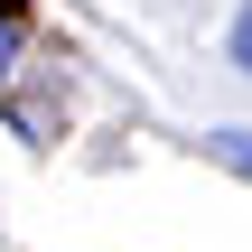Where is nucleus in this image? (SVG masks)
I'll return each mask as SVG.
<instances>
[{"label":"nucleus","instance_id":"nucleus-1","mask_svg":"<svg viewBox=\"0 0 252 252\" xmlns=\"http://www.w3.org/2000/svg\"><path fill=\"white\" fill-rule=\"evenodd\" d=\"M206 150H215V159H224V168H234V178H252V131H215V140H206Z\"/></svg>","mask_w":252,"mask_h":252},{"label":"nucleus","instance_id":"nucleus-2","mask_svg":"<svg viewBox=\"0 0 252 252\" xmlns=\"http://www.w3.org/2000/svg\"><path fill=\"white\" fill-rule=\"evenodd\" d=\"M224 47H234V65H243V75H252V0H243V9H234V37H224Z\"/></svg>","mask_w":252,"mask_h":252},{"label":"nucleus","instance_id":"nucleus-3","mask_svg":"<svg viewBox=\"0 0 252 252\" xmlns=\"http://www.w3.org/2000/svg\"><path fill=\"white\" fill-rule=\"evenodd\" d=\"M9 56H19V28H9V9H0V75H9Z\"/></svg>","mask_w":252,"mask_h":252}]
</instances>
